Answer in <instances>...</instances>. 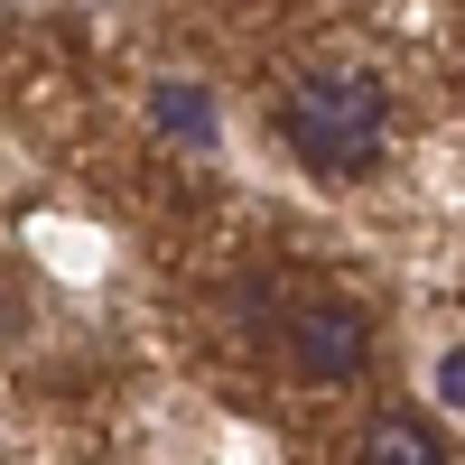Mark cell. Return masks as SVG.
<instances>
[{
  "mask_svg": "<svg viewBox=\"0 0 465 465\" xmlns=\"http://www.w3.org/2000/svg\"><path fill=\"white\" fill-rule=\"evenodd\" d=\"M280 140L307 177H372L391 149V94L363 65H307L280 94Z\"/></svg>",
  "mask_w": 465,
  "mask_h": 465,
  "instance_id": "6da1fadb",
  "label": "cell"
},
{
  "mask_svg": "<svg viewBox=\"0 0 465 465\" xmlns=\"http://www.w3.org/2000/svg\"><path fill=\"white\" fill-rule=\"evenodd\" d=\"M280 344H289L298 381L335 391V381H363V363H372V317H363L354 298H335V289H307L289 317H280Z\"/></svg>",
  "mask_w": 465,
  "mask_h": 465,
  "instance_id": "7a4b0ae2",
  "label": "cell"
},
{
  "mask_svg": "<svg viewBox=\"0 0 465 465\" xmlns=\"http://www.w3.org/2000/svg\"><path fill=\"white\" fill-rule=\"evenodd\" d=\"M363 465H447V447H438V429L429 419H410V410H381L372 429H363V447H354Z\"/></svg>",
  "mask_w": 465,
  "mask_h": 465,
  "instance_id": "3957f363",
  "label": "cell"
},
{
  "mask_svg": "<svg viewBox=\"0 0 465 465\" xmlns=\"http://www.w3.org/2000/svg\"><path fill=\"white\" fill-rule=\"evenodd\" d=\"M149 122H159L168 140H196V149H205V140H214V103H205L196 84H159V94H149Z\"/></svg>",
  "mask_w": 465,
  "mask_h": 465,
  "instance_id": "277c9868",
  "label": "cell"
},
{
  "mask_svg": "<svg viewBox=\"0 0 465 465\" xmlns=\"http://www.w3.org/2000/svg\"><path fill=\"white\" fill-rule=\"evenodd\" d=\"M438 391H447V401H456V410H465V344H456V354H447V363H438Z\"/></svg>",
  "mask_w": 465,
  "mask_h": 465,
  "instance_id": "5b68a950",
  "label": "cell"
}]
</instances>
